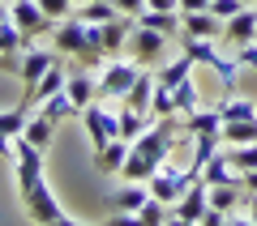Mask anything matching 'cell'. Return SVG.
Segmentation results:
<instances>
[{
  "instance_id": "cell-1",
  "label": "cell",
  "mask_w": 257,
  "mask_h": 226,
  "mask_svg": "<svg viewBox=\"0 0 257 226\" xmlns=\"http://www.w3.org/2000/svg\"><path fill=\"white\" fill-rule=\"evenodd\" d=\"M172 145H176V116L155 120L138 141L128 145V158H124V166H120V175H124V180H150V175L167 162Z\"/></svg>"
},
{
  "instance_id": "cell-2",
  "label": "cell",
  "mask_w": 257,
  "mask_h": 226,
  "mask_svg": "<svg viewBox=\"0 0 257 226\" xmlns=\"http://www.w3.org/2000/svg\"><path fill=\"white\" fill-rule=\"evenodd\" d=\"M180 52L184 56H193L197 64H206V68H214L219 72V82H223V90H236V68H240V60L236 56H223L219 52V38H197V34H180Z\"/></svg>"
},
{
  "instance_id": "cell-3",
  "label": "cell",
  "mask_w": 257,
  "mask_h": 226,
  "mask_svg": "<svg viewBox=\"0 0 257 226\" xmlns=\"http://www.w3.org/2000/svg\"><path fill=\"white\" fill-rule=\"evenodd\" d=\"M22 205H26V218L30 222H43V226H73L77 218H69L60 209V200H56V192L47 188V180L43 184H35V188L26 192V196H18Z\"/></svg>"
},
{
  "instance_id": "cell-4",
  "label": "cell",
  "mask_w": 257,
  "mask_h": 226,
  "mask_svg": "<svg viewBox=\"0 0 257 226\" xmlns=\"http://www.w3.org/2000/svg\"><path fill=\"white\" fill-rule=\"evenodd\" d=\"M197 180H202V175L189 171V166H172V162H163L146 184H150V196H155V200H163V205H176V200L189 192V184H197Z\"/></svg>"
},
{
  "instance_id": "cell-5",
  "label": "cell",
  "mask_w": 257,
  "mask_h": 226,
  "mask_svg": "<svg viewBox=\"0 0 257 226\" xmlns=\"http://www.w3.org/2000/svg\"><path fill=\"white\" fill-rule=\"evenodd\" d=\"M13 180H18V196H26L35 184H43V150L26 136L13 141Z\"/></svg>"
},
{
  "instance_id": "cell-6",
  "label": "cell",
  "mask_w": 257,
  "mask_h": 226,
  "mask_svg": "<svg viewBox=\"0 0 257 226\" xmlns=\"http://www.w3.org/2000/svg\"><path fill=\"white\" fill-rule=\"evenodd\" d=\"M56 60H60V52H56V47H43V43H35V38H26V43H22V72H18V77H22V102L30 98V90L39 86V77H43Z\"/></svg>"
},
{
  "instance_id": "cell-7",
  "label": "cell",
  "mask_w": 257,
  "mask_h": 226,
  "mask_svg": "<svg viewBox=\"0 0 257 226\" xmlns=\"http://www.w3.org/2000/svg\"><path fill=\"white\" fill-rule=\"evenodd\" d=\"M82 124H86V136H90V154H99L107 141L120 136V116H111V111L103 107V98H94L90 107L82 111Z\"/></svg>"
},
{
  "instance_id": "cell-8",
  "label": "cell",
  "mask_w": 257,
  "mask_h": 226,
  "mask_svg": "<svg viewBox=\"0 0 257 226\" xmlns=\"http://www.w3.org/2000/svg\"><path fill=\"white\" fill-rule=\"evenodd\" d=\"M146 68V64L142 60H133V56H128V60H111L107 68H103V77H99V98L103 102H111V98H124L128 94V86L138 82V72Z\"/></svg>"
},
{
  "instance_id": "cell-9",
  "label": "cell",
  "mask_w": 257,
  "mask_h": 226,
  "mask_svg": "<svg viewBox=\"0 0 257 226\" xmlns=\"http://www.w3.org/2000/svg\"><path fill=\"white\" fill-rule=\"evenodd\" d=\"M206 209H210V184L197 180V184H189V192H184V196L172 205V222L197 226V222L206 218Z\"/></svg>"
},
{
  "instance_id": "cell-10",
  "label": "cell",
  "mask_w": 257,
  "mask_h": 226,
  "mask_svg": "<svg viewBox=\"0 0 257 226\" xmlns=\"http://www.w3.org/2000/svg\"><path fill=\"white\" fill-rule=\"evenodd\" d=\"M223 43L227 47L257 43V4H244L240 13H231V18L223 22Z\"/></svg>"
},
{
  "instance_id": "cell-11",
  "label": "cell",
  "mask_w": 257,
  "mask_h": 226,
  "mask_svg": "<svg viewBox=\"0 0 257 226\" xmlns=\"http://www.w3.org/2000/svg\"><path fill=\"white\" fill-rule=\"evenodd\" d=\"M146 200H150V184H146V180H124L116 192H107L111 214H138Z\"/></svg>"
},
{
  "instance_id": "cell-12",
  "label": "cell",
  "mask_w": 257,
  "mask_h": 226,
  "mask_svg": "<svg viewBox=\"0 0 257 226\" xmlns=\"http://www.w3.org/2000/svg\"><path fill=\"white\" fill-rule=\"evenodd\" d=\"M163 47H167V34H163V30L133 26V34H128V52H133V60H142V64H155L159 56H163Z\"/></svg>"
},
{
  "instance_id": "cell-13",
  "label": "cell",
  "mask_w": 257,
  "mask_h": 226,
  "mask_svg": "<svg viewBox=\"0 0 257 226\" xmlns=\"http://www.w3.org/2000/svg\"><path fill=\"white\" fill-rule=\"evenodd\" d=\"M30 116H35V111L22 107V102H18L13 111H0V158H9V162H13V141L26 132Z\"/></svg>"
},
{
  "instance_id": "cell-14",
  "label": "cell",
  "mask_w": 257,
  "mask_h": 226,
  "mask_svg": "<svg viewBox=\"0 0 257 226\" xmlns=\"http://www.w3.org/2000/svg\"><path fill=\"white\" fill-rule=\"evenodd\" d=\"M13 22H18V30L26 38H35V34H47V30L56 26L52 18H47L43 9H39V0H13Z\"/></svg>"
},
{
  "instance_id": "cell-15",
  "label": "cell",
  "mask_w": 257,
  "mask_h": 226,
  "mask_svg": "<svg viewBox=\"0 0 257 226\" xmlns=\"http://www.w3.org/2000/svg\"><path fill=\"white\" fill-rule=\"evenodd\" d=\"M133 26H138V22H133V18H124V13H116L111 22L94 26V30H99L103 52H107V56H120V52H124V43H128V34H133Z\"/></svg>"
},
{
  "instance_id": "cell-16",
  "label": "cell",
  "mask_w": 257,
  "mask_h": 226,
  "mask_svg": "<svg viewBox=\"0 0 257 226\" xmlns=\"http://www.w3.org/2000/svg\"><path fill=\"white\" fill-rule=\"evenodd\" d=\"M64 94L73 98L77 116H82V111L90 107L94 98H99V82H94V77H90V68H77V72H69V82H64Z\"/></svg>"
},
{
  "instance_id": "cell-17",
  "label": "cell",
  "mask_w": 257,
  "mask_h": 226,
  "mask_svg": "<svg viewBox=\"0 0 257 226\" xmlns=\"http://www.w3.org/2000/svg\"><path fill=\"white\" fill-rule=\"evenodd\" d=\"M180 34H197V38H223V18H214L210 9L180 13Z\"/></svg>"
},
{
  "instance_id": "cell-18",
  "label": "cell",
  "mask_w": 257,
  "mask_h": 226,
  "mask_svg": "<svg viewBox=\"0 0 257 226\" xmlns=\"http://www.w3.org/2000/svg\"><path fill=\"white\" fill-rule=\"evenodd\" d=\"M155 86H159V72L146 64V68L138 72V82L128 86V94H124L120 102H124V107H138V111H150V98H155Z\"/></svg>"
},
{
  "instance_id": "cell-19",
  "label": "cell",
  "mask_w": 257,
  "mask_h": 226,
  "mask_svg": "<svg viewBox=\"0 0 257 226\" xmlns=\"http://www.w3.org/2000/svg\"><path fill=\"white\" fill-rule=\"evenodd\" d=\"M64 82H69V72H64V64L56 60L52 68H47L43 77H39V86L30 90V98L22 102V107H30V111H35V102H43V98H52V94H60V90H64Z\"/></svg>"
},
{
  "instance_id": "cell-20",
  "label": "cell",
  "mask_w": 257,
  "mask_h": 226,
  "mask_svg": "<svg viewBox=\"0 0 257 226\" xmlns=\"http://www.w3.org/2000/svg\"><path fill=\"white\" fill-rule=\"evenodd\" d=\"M128 145H133V141H124V136L107 141L99 154H94V166H99L103 175H120V166H124V158H128Z\"/></svg>"
},
{
  "instance_id": "cell-21",
  "label": "cell",
  "mask_w": 257,
  "mask_h": 226,
  "mask_svg": "<svg viewBox=\"0 0 257 226\" xmlns=\"http://www.w3.org/2000/svg\"><path fill=\"white\" fill-rule=\"evenodd\" d=\"M138 26H150V30H163V34H180V9H142Z\"/></svg>"
},
{
  "instance_id": "cell-22",
  "label": "cell",
  "mask_w": 257,
  "mask_h": 226,
  "mask_svg": "<svg viewBox=\"0 0 257 226\" xmlns=\"http://www.w3.org/2000/svg\"><path fill=\"white\" fill-rule=\"evenodd\" d=\"M219 150H223V136H219V132H197V136H193V158H189V171H197V175H202V166L210 162V158L219 154Z\"/></svg>"
},
{
  "instance_id": "cell-23",
  "label": "cell",
  "mask_w": 257,
  "mask_h": 226,
  "mask_svg": "<svg viewBox=\"0 0 257 226\" xmlns=\"http://www.w3.org/2000/svg\"><path fill=\"white\" fill-rule=\"evenodd\" d=\"M202 180L210 184V188H214V184H240V188H244V175H240L236 166H231L227 158H223V150H219V154H214L210 162L202 166Z\"/></svg>"
},
{
  "instance_id": "cell-24",
  "label": "cell",
  "mask_w": 257,
  "mask_h": 226,
  "mask_svg": "<svg viewBox=\"0 0 257 226\" xmlns=\"http://www.w3.org/2000/svg\"><path fill=\"white\" fill-rule=\"evenodd\" d=\"M56 124H60V120H56V116H47V111L39 107L35 116H30V124H26V132H22V136H26V141H35L39 150H47V145H52V132H56Z\"/></svg>"
},
{
  "instance_id": "cell-25",
  "label": "cell",
  "mask_w": 257,
  "mask_h": 226,
  "mask_svg": "<svg viewBox=\"0 0 257 226\" xmlns=\"http://www.w3.org/2000/svg\"><path fill=\"white\" fill-rule=\"evenodd\" d=\"M193 68H197V60L180 52V60L163 64V68H155V72H159V86H167V90H176L180 82H189V77H193Z\"/></svg>"
},
{
  "instance_id": "cell-26",
  "label": "cell",
  "mask_w": 257,
  "mask_h": 226,
  "mask_svg": "<svg viewBox=\"0 0 257 226\" xmlns=\"http://www.w3.org/2000/svg\"><path fill=\"white\" fill-rule=\"evenodd\" d=\"M180 128L189 136H197V132H219L223 128V116H219V107H210V111H193V116H180Z\"/></svg>"
},
{
  "instance_id": "cell-27",
  "label": "cell",
  "mask_w": 257,
  "mask_h": 226,
  "mask_svg": "<svg viewBox=\"0 0 257 226\" xmlns=\"http://www.w3.org/2000/svg\"><path fill=\"white\" fill-rule=\"evenodd\" d=\"M155 124V116L150 111H138V107H120V136L124 141H138L146 128Z\"/></svg>"
},
{
  "instance_id": "cell-28",
  "label": "cell",
  "mask_w": 257,
  "mask_h": 226,
  "mask_svg": "<svg viewBox=\"0 0 257 226\" xmlns=\"http://www.w3.org/2000/svg\"><path fill=\"white\" fill-rule=\"evenodd\" d=\"M219 136H223V145H244V141H257V120H223Z\"/></svg>"
},
{
  "instance_id": "cell-29",
  "label": "cell",
  "mask_w": 257,
  "mask_h": 226,
  "mask_svg": "<svg viewBox=\"0 0 257 226\" xmlns=\"http://www.w3.org/2000/svg\"><path fill=\"white\" fill-rule=\"evenodd\" d=\"M223 158L236 166L240 175L244 171H257V141H244V145H223Z\"/></svg>"
},
{
  "instance_id": "cell-30",
  "label": "cell",
  "mask_w": 257,
  "mask_h": 226,
  "mask_svg": "<svg viewBox=\"0 0 257 226\" xmlns=\"http://www.w3.org/2000/svg\"><path fill=\"white\" fill-rule=\"evenodd\" d=\"M202 107V94H197V82H180L176 86V116H193V111Z\"/></svg>"
},
{
  "instance_id": "cell-31",
  "label": "cell",
  "mask_w": 257,
  "mask_h": 226,
  "mask_svg": "<svg viewBox=\"0 0 257 226\" xmlns=\"http://www.w3.org/2000/svg\"><path fill=\"white\" fill-rule=\"evenodd\" d=\"M116 13H120V9L111 4V0H86L77 18H82V22H90V26H103V22H111Z\"/></svg>"
},
{
  "instance_id": "cell-32",
  "label": "cell",
  "mask_w": 257,
  "mask_h": 226,
  "mask_svg": "<svg viewBox=\"0 0 257 226\" xmlns=\"http://www.w3.org/2000/svg\"><path fill=\"white\" fill-rule=\"evenodd\" d=\"M210 205L223 209V214H231V209L240 205V184H214L210 188Z\"/></svg>"
},
{
  "instance_id": "cell-33",
  "label": "cell",
  "mask_w": 257,
  "mask_h": 226,
  "mask_svg": "<svg viewBox=\"0 0 257 226\" xmlns=\"http://www.w3.org/2000/svg\"><path fill=\"white\" fill-rule=\"evenodd\" d=\"M219 116L223 120H257V107L248 98H240V94H231L227 102H219Z\"/></svg>"
},
{
  "instance_id": "cell-34",
  "label": "cell",
  "mask_w": 257,
  "mask_h": 226,
  "mask_svg": "<svg viewBox=\"0 0 257 226\" xmlns=\"http://www.w3.org/2000/svg\"><path fill=\"white\" fill-rule=\"evenodd\" d=\"M138 222H142V226H159V222H172V209H167L163 200H155V196H150L146 205L138 209Z\"/></svg>"
},
{
  "instance_id": "cell-35",
  "label": "cell",
  "mask_w": 257,
  "mask_h": 226,
  "mask_svg": "<svg viewBox=\"0 0 257 226\" xmlns=\"http://www.w3.org/2000/svg\"><path fill=\"white\" fill-rule=\"evenodd\" d=\"M22 43H26V34L18 30V22H5V26H0V56L22 52Z\"/></svg>"
},
{
  "instance_id": "cell-36",
  "label": "cell",
  "mask_w": 257,
  "mask_h": 226,
  "mask_svg": "<svg viewBox=\"0 0 257 226\" xmlns=\"http://www.w3.org/2000/svg\"><path fill=\"white\" fill-rule=\"evenodd\" d=\"M39 9H43L52 22H64L69 13H73V0H39Z\"/></svg>"
},
{
  "instance_id": "cell-37",
  "label": "cell",
  "mask_w": 257,
  "mask_h": 226,
  "mask_svg": "<svg viewBox=\"0 0 257 226\" xmlns=\"http://www.w3.org/2000/svg\"><path fill=\"white\" fill-rule=\"evenodd\" d=\"M240 9H244V0H210V13L223 18V22H227L231 13H240Z\"/></svg>"
},
{
  "instance_id": "cell-38",
  "label": "cell",
  "mask_w": 257,
  "mask_h": 226,
  "mask_svg": "<svg viewBox=\"0 0 257 226\" xmlns=\"http://www.w3.org/2000/svg\"><path fill=\"white\" fill-rule=\"evenodd\" d=\"M236 60H240V68H257V43L236 47Z\"/></svg>"
},
{
  "instance_id": "cell-39",
  "label": "cell",
  "mask_w": 257,
  "mask_h": 226,
  "mask_svg": "<svg viewBox=\"0 0 257 226\" xmlns=\"http://www.w3.org/2000/svg\"><path fill=\"white\" fill-rule=\"evenodd\" d=\"M111 4H116V9L124 13V18H138V13L146 9V0H111Z\"/></svg>"
},
{
  "instance_id": "cell-40",
  "label": "cell",
  "mask_w": 257,
  "mask_h": 226,
  "mask_svg": "<svg viewBox=\"0 0 257 226\" xmlns=\"http://www.w3.org/2000/svg\"><path fill=\"white\" fill-rule=\"evenodd\" d=\"M197 9H210V0H180V13H197Z\"/></svg>"
},
{
  "instance_id": "cell-41",
  "label": "cell",
  "mask_w": 257,
  "mask_h": 226,
  "mask_svg": "<svg viewBox=\"0 0 257 226\" xmlns=\"http://www.w3.org/2000/svg\"><path fill=\"white\" fill-rule=\"evenodd\" d=\"M146 9H180V0H146Z\"/></svg>"
},
{
  "instance_id": "cell-42",
  "label": "cell",
  "mask_w": 257,
  "mask_h": 226,
  "mask_svg": "<svg viewBox=\"0 0 257 226\" xmlns=\"http://www.w3.org/2000/svg\"><path fill=\"white\" fill-rule=\"evenodd\" d=\"M244 205H248V222H253V226H257V192H253V196H248V200H244Z\"/></svg>"
},
{
  "instance_id": "cell-43",
  "label": "cell",
  "mask_w": 257,
  "mask_h": 226,
  "mask_svg": "<svg viewBox=\"0 0 257 226\" xmlns=\"http://www.w3.org/2000/svg\"><path fill=\"white\" fill-rule=\"evenodd\" d=\"M73 4H77V9H82V4H86V0H73Z\"/></svg>"
},
{
  "instance_id": "cell-44",
  "label": "cell",
  "mask_w": 257,
  "mask_h": 226,
  "mask_svg": "<svg viewBox=\"0 0 257 226\" xmlns=\"http://www.w3.org/2000/svg\"><path fill=\"white\" fill-rule=\"evenodd\" d=\"M244 4H257V0H244Z\"/></svg>"
}]
</instances>
